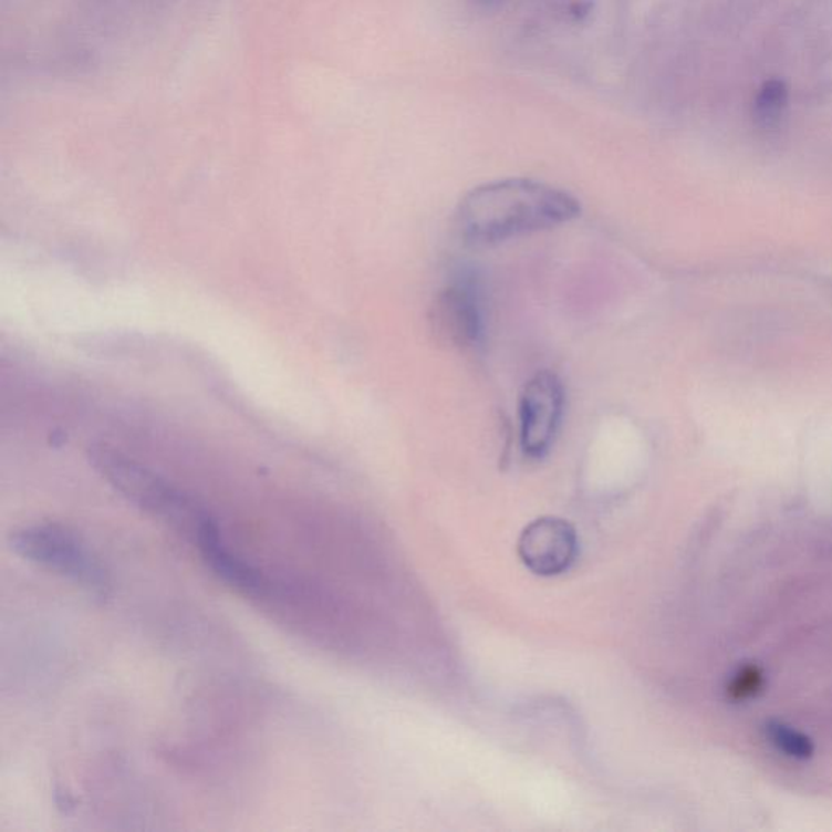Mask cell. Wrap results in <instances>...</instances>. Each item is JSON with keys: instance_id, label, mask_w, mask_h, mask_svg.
Masks as SVG:
<instances>
[{"instance_id": "cell-7", "label": "cell", "mask_w": 832, "mask_h": 832, "mask_svg": "<svg viewBox=\"0 0 832 832\" xmlns=\"http://www.w3.org/2000/svg\"><path fill=\"white\" fill-rule=\"evenodd\" d=\"M194 542L199 548L200 557L208 570L220 581L245 594H259L263 589V575L258 568L235 553L225 542L217 520L208 518L197 529Z\"/></svg>"}, {"instance_id": "cell-2", "label": "cell", "mask_w": 832, "mask_h": 832, "mask_svg": "<svg viewBox=\"0 0 832 832\" xmlns=\"http://www.w3.org/2000/svg\"><path fill=\"white\" fill-rule=\"evenodd\" d=\"M89 459L103 480L127 501L193 539L204 520L210 518L204 506L183 488L114 447L95 444L90 447Z\"/></svg>"}, {"instance_id": "cell-11", "label": "cell", "mask_w": 832, "mask_h": 832, "mask_svg": "<svg viewBox=\"0 0 832 832\" xmlns=\"http://www.w3.org/2000/svg\"><path fill=\"white\" fill-rule=\"evenodd\" d=\"M485 2H490V0H485Z\"/></svg>"}, {"instance_id": "cell-1", "label": "cell", "mask_w": 832, "mask_h": 832, "mask_svg": "<svg viewBox=\"0 0 832 832\" xmlns=\"http://www.w3.org/2000/svg\"><path fill=\"white\" fill-rule=\"evenodd\" d=\"M581 204L566 190L533 179L481 184L460 200L457 230L471 246H493L550 230L581 217Z\"/></svg>"}, {"instance_id": "cell-5", "label": "cell", "mask_w": 832, "mask_h": 832, "mask_svg": "<svg viewBox=\"0 0 832 832\" xmlns=\"http://www.w3.org/2000/svg\"><path fill=\"white\" fill-rule=\"evenodd\" d=\"M429 325L443 345L454 349L477 345L483 334V310L478 288L468 280H457L444 287L429 308Z\"/></svg>"}, {"instance_id": "cell-3", "label": "cell", "mask_w": 832, "mask_h": 832, "mask_svg": "<svg viewBox=\"0 0 832 832\" xmlns=\"http://www.w3.org/2000/svg\"><path fill=\"white\" fill-rule=\"evenodd\" d=\"M10 548L23 560L71 579L93 594L106 595L110 575L77 533L58 523L20 527L9 537Z\"/></svg>"}, {"instance_id": "cell-4", "label": "cell", "mask_w": 832, "mask_h": 832, "mask_svg": "<svg viewBox=\"0 0 832 832\" xmlns=\"http://www.w3.org/2000/svg\"><path fill=\"white\" fill-rule=\"evenodd\" d=\"M564 386L551 371H539L520 392V449L530 459H542L557 439L564 415Z\"/></svg>"}, {"instance_id": "cell-6", "label": "cell", "mask_w": 832, "mask_h": 832, "mask_svg": "<svg viewBox=\"0 0 832 832\" xmlns=\"http://www.w3.org/2000/svg\"><path fill=\"white\" fill-rule=\"evenodd\" d=\"M579 540L574 527L560 518H540L520 533L518 554L533 574H563L578 558Z\"/></svg>"}, {"instance_id": "cell-9", "label": "cell", "mask_w": 832, "mask_h": 832, "mask_svg": "<svg viewBox=\"0 0 832 832\" xmlns=\"http://www.w3.org/2000/svg\"><path fill=\"white\" fill-rule=\"evenodd\" d=\"M789 103V89L782 80H768L762 83L755 100L756 123L765 129L778 126Z\"/></svg>"}, {"instance_id": "cell-10", "label": "cell", "mask_w": 832, "mask_h": 832, "mask_svg": "<svg viewBox=\"0 0 832 832\" xmlns=\"http://www.w3.org/2000/svg\"><path fill=\"white\" fill-rule=\"evenodd\" d=\"M766 686V675L758 665H745L731 676L727 685V698L734 703H743L753 699L762 693Z\"/></svg>"}, {"instance_id": "cell-8", "label": "cell", "mask_w": 832, "mask_h": 832, "mask_svg": "<svg viewBox=\"0 0 832 832\" xmlns=\"http://www.w3.org/2000/svg\"><path fill=\"white\" fill-rule=\"evenodd\" d=\"M762 730H765L769 743L779 753L787 756V758L807 761V759L813 758L814 753H817L814 741L807 734H803V731L787 726L786 722H780L778 719H769L766 720Z\"/></svg>"}]
</instances>
